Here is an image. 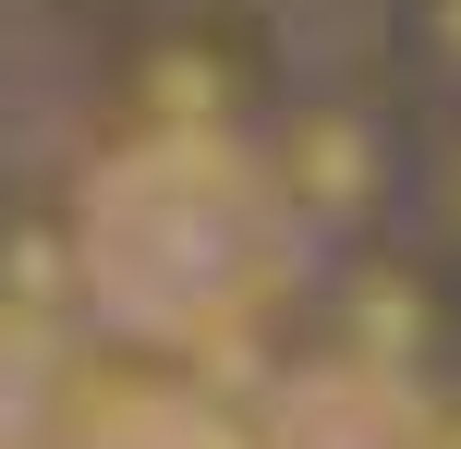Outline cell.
I'll return each instance as SVG.
<instances>
[{
    "instance_id": "1",
    "label": "cell",
    "mask_w": 461,
    "mask_h": 449,
    "mask_svg": "<svg viewBox=\"0 0 461 449\" xmlns=\"http://www.w3.org/2000/svg\"><path fill=\"white\" fill-rule=\"evenodd\" d=\"M413 170H425V97L401 85H328L279 121V194L316 219L328 256L413 231Z\"/></svg>"
},
{
    "instance_id": "2",
    "label": "cell",
    "mask_w": 461,
    "mask_h": 449,
    "mask_svg": "<svg viewBox=\"0 0 461 449\" xmlns=\"http://www.w3.org/2000/svg\"><path fill=\"white\" fill-rule=\"evenodd\" d=\"M122 85H134V110H183L194 134H230V121L267 97V37H255L230 0H183V13H146L122 24Z\"/></svg>"
},
{
    "instance_id": "3",
    "label": "cell",
    "mask_w": 461,
    "mask_h": 449,
    "mask_svg": "<svg viewBox=\"0 0 461 449\" xmlns=\"http://www.w3.org/2000/svg\"><path fill=\"white\" fill-rule=\"evenodd\" d=\"M328 328H340V353H365V364H438L449 328H461V267L438 243H413V231L352 243L340 280H328Z\"/></svg>"
},
{
    "instance_id": "4",
    "label": "cell",
    "mask_w": 461,
    "mask_h": 449,
    "mask_svg": "<svg viewBox=\"0 0 461 449\" xmlns=\"http://www.w3.org/2000/svg\"><path fill=\"white\" fill-rule=\"evenodd\" d=\"M389 73L425 110H461V0H389Z\"/></svg>"
},
{
    "instance_id": "5",
    "label": "cell",
    "mask_w": 461,
    "mask_h": 449,
    "mask_svg": "<svg viewBox=\"0 0 461 449\" xmlns=\"http://www.w3.org/2000/svg\"><path fill=\"white\" fill-rule=\"evenodd\" d=\"M413 243L461 267V110H425V170H413Z\"/></svg>"
},
{
    "instance_id": "6",
    "label": "cell",
    "mask_w": 461,
    "mask_h": 449,
    "mask_svg": "<svg viewBox=\"0 0 461 449\" xmlns=\"http://www.w3.org/2000/svg\"><path fill=\"white\" fill-rule=\"evenodd\" d=\"M413 449H461V389H438V413H425V437Z\"/></svg>"
},
{
    "instance_id": "7",
    "label": "cell",
    "mask_w": 461,
    "mask_h": 449,
    "mask_svg": "<svg viewBox=\"0 0 461 449\" xmlns=\"http://www.w3.org/2000/svg\"><path fill=\"white\" fill-rule=\"evenodd\" d=\"M86 13H110V24H146V13H183V0H86Z\"/></svg>"
}]
</instances>
